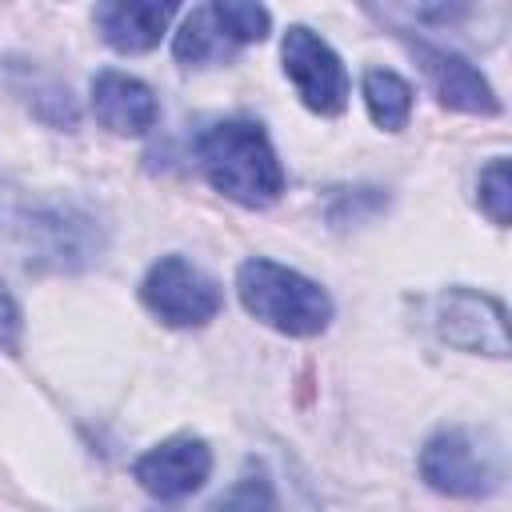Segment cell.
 <instances>
[{
	"label": "cell",
	"mask_w": 512,
	"mask_h": 512,
	"mask_svg": "<svg viewBox=\"0 0 512 512\" xmlns=\"http://www.w3.org/2000/svg\"><path fill=\"white\" fill-rule=\"evenodd\" d=\"M208 512H276V488L260 460H248L240 480L208 508Z\"/></svg>",
	"instance_id": "obj_14"
},
{
	"label": "cell",
	"mask_w": 512,
	"mask_h": 512,
	"mask_svg": "<svg viewBox=\"0 0 512 512\" xmlns=\"http://www.w3.org/2000/svg\"><path fill=\"white\" fill-rule=\"evenodd\" d=\"M236 292L248 316L284 336H320L332 320V296L296 268L252 256L236 272Z\"/></svg>",
	"instance_id": "obj_2"
},
{
	"label": "cell",
	"mask_w": 512,
	"mask_h": 512,
	"mask_svg": "<svg viewBox=\"0 0 512 512\" xmlns=\"http://www.w3.org/2000/svg\"><path fill=\"white\" fill-rule=\"evenodd\" d=\"M360 92L368 104V116L376 128L384 132H400L412 116V84L404 76H396L392 68H364L360 76Z\"/></svg>",
	"instance_id": "obj_13"
},
{
	"label": "cell",
	"mask_w": 512,
	"mask_h": 512,
	"mask_svg": "<svg viewBox=\"0 0 512 512\" xmlns=\"http://www.w3.org/2000/svg\"><path fill=\"white\" fill-rule=\"evenodd\" d=\"M16 344H20V308H16L12 292L0 280V348L4 352H16Z\"/></svg>",
	"instance_id": "obj_17"
},
{
	"label": "cell",
	"mask_w": 512,
	"mask_h": 512,
	"mask_svg": "<svg viewBox=\"0 0 512 512\" xmlns=\"http://www.w3.org/2000/svg\"><path fill=\"white\" fill-rule=\"evenodd\" d=\"M20 236H24V248H28V264L52 268V272L88 268L104 248V236H100L96 220L80 208H68V204L28 212L20 220Z\"/></svg>",
	"instance_id": "obj_6"
},
{
	"label": "cell",
	"mask_w": 512,
	"mask_h": 512,
	"mask_svg": "<svg viewBox=\"0 0 512 512\" xmlns=\"http://www.w3.org/2000/svg\"><path fill=\"white\" fill-rule=\"evenodd\" d=\"M280 56H284V76L296 84L304 108H312L316 116H340L344 112L348 72H344V60L332 52L328 40H320L304 24H292L284 32Z\"/></svg>",
	"instance_id": "obj_7"
},
{
	"label": "cell",
	"mask_w": 512,
	"mask_h": 512,
	"mask_svg": "<svg viewBox=\"0 0 512 512\" xmlns=\"http://www.w3.org/2000/svg\"><path fill=\"white\" fill-rule=\"evenodd\" d=\"M420 476L428 488H436L444 496H460V500L492 496L504 484V468H500L496 452L476 444V436L464 428L436 432L420 448Z\"/></svg>",
	"instance_id": "obj_5"
},
{
	"label": "cell",
	"mask_w": 512,
	"mask_h": 512,
	"mask_svg": "<svg viewBox=\"0 0 512 512\" xmlns=\"http://www.w3.org/2000/svg\"><path fill=\"white\" fill-rule=\"evenodd\" d=\"M476 192H480L476 200L488 212V220L504 228L508 224V208H512V180H508V160L504 156H496V160H488V168H480Z\"/></svg>",
	"instance_id": "obj_16"
},
{
	"label": "cell",
	"mask_w": 512,
	"mask_h": 512,
	"mask_svg": "<svg viewBox=\"0 0 512 512\" xmlns=\"http://www.w3.org/2000/svg\"><path fill=\"white\" fill-rule=\"evenodd\" d=\"M208 472H212V448L200 436H168L132 464L136 484L156 500L192 496L196 488H204Z\"/></svg>",
	"instance_id": "obj_9"
},
{
	"label": "cell",
	"mask_w": 512,
	"mask_h": 512,
	"mask_svg": "<svg viewBox=\"0 0 512 512\" xmlns=\"http://www.w3.org/2000/svg\"><path fill=\"white\" fill-rule=\"evenodd\" d=\"M196 160L216 192L244 208H268L284 192V168L256 120H216L196 136Z\"/></svg>",
	"instance_id": "obj_1"
},
{
	"label": "cell",
	"mask_w": 512,
	"mask_h": 512,
	"mask_svg": "<svg viewBox=\"0 0 512 512\" xmlns=\"http://www.w3.org/2000/svg\"><path fill=\"white\" fill-rule=\"evenodd\" d=\"M140 300L168 328H200L224 308L220 284L184 256H160L140 284Z\"/></svg>",
	"instance_id": "obj_4"
},
{
	"label": "cell",
	"mask_w": 512,
	"mask_h": 512,
	"mask_svg": "<svg viewBox=\"0 0 512 512\" xmlns=\"http://www.w3.org/2000/svg\"><path fill=\"white\" fill-rule=\"evenodd\" d=\"M92 112L116 136H144L160 120L156 92L144 80H136L128 72H116V68L96 72V80H92Z\"/></svg>",
	"instance_id": "obj_11"
},
{
	"label": "cell",
	"mask_w": 512,
	"mask_h": 512,
	"mask_svg": "<svg viewBox=\"0 0 512 512\" xmlns=\"http://www.w3.org/2000/svg\"><path fill=\"white\" fill-rule=\"evenodd\" d=\"M96 28L104 36L108 48L136 56L160 44V36L168 32V20L176 16V4H160V0H112V4H96Z\"/></svg>",
	"instance_id": "obj_12"
},
{
	"label": "cell",
	"mask_w": 512,
	"mask_h": 512,
	"mask_svg": "<svg viewBox=\"0 0 512 512\" xmlns=\"http://www.w3.org/2000/svg\"><path fill=\"white\" fill-rule=\"evenodd\" d=\"M432 320H436L440 340L460 352H484L496 360L508 356V312L488 292L448 288V292H440Z\"/></svg>",
	"instance_id": "obj_8"
},
{
	"label": "cell",
	"mask_w": 512,
	"mask_h": 512,
	"mask_svg": "<svg viewBox=\"0 0 512 512\" xmlns=\"http://www.w3.org/2000/svg\"><path fill=\"white\" fill-rule=\"evenodd\" d=\"M268 8L264 4H248V0H212V4H196L176 40H172V56L184 68H208V64H224L236 56V48L256 44L268 36Z\"/></svg>",
	"instance_id": "obj_3"
},
{
	"label": "cell",
	"mask_w": 512,
	"mask_h": 512,
	"mask_svg": "<svg viewBox=\"0 0 512 512\" xmlns=\"http://www.w3.org/2000/svg\"><path fill=\"white\" fill-rule=\"evenodd\" d=\"M412 56L420 60L436 100L452 112H468V116H496L500 112V100L492 92V84L484 80V72L476 64H468L460 52L452 48H436L428 40H408Z\"/></svg>",
	"instance_id": "obj_10"
},
{
	"label": "cell",
	"mask_w": 512,
	"mask_h": 512,
	"mask_svg": "<svg viewBox=\"0 0 512 512\" xmlns=\"http://www.w3.org/2000/svg\"><path fill=\"white\" fill-rule=\"evenodd\" d=\"M20 92H24L28 108H32L40 120H48V124H56V128H76V100H72L68 84L48 80V76H40L36 68H28V84H20Z\"/></svg>",
	"instance_id": "obj_15"
}]
</instances>
